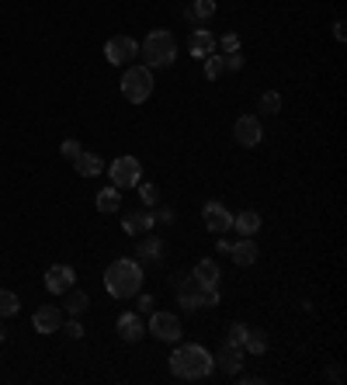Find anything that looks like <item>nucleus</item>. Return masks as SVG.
I'll return each mask as SVG.
<instances>
[{"mask_svg": "<svg viewBox=\"0 0 347 385\" xmlns=\"http://www.w3.org/2000/svg\"><path fill=\"white\" fill-rule=\"evenodd\" d=\"M260 111L264 115H278L281 111V94L278 91H264L260 94Z\"/></svg>", "mask_w": 347, "mask_h": 385, "instance_id": "cd10ccee", "label": "nucleus"}, {"mask_svg": "<svg viewBox=\"0 0 347 385\" xmlns=\"http://www.w3.org/2000/svg\"><path fill=\"white\" fill-rule=\"evenodd\" d=\"M4 337H8V330H4V326H0V343H4Z\"/></svg>", "mask_w": 347, "mask_h": 385, "instance_id": "a19ab883", "label": "nucleus"}, {"mask_svg": "<svg viewBox=\"0 0 347 385\" xmlns=\"http://www.w3.org/2000/svg\"><path fill=\"white\" fill-rule=\"evenodd\" d=\"M184 15H188V21H195V25H205V21L215 15V0H195V4H191Z\"/></svg>", "mask_w": 347, "mask_h": 385, "instance_id": "4be33fe9", "label": "nucleus"}, {"mask_svg": "<svg viewBox=\"0 0 347 385\" xmlns=\"http://www.w3.org/2000/svg\"><path fill=\"white\" fill-rule=\"evenodd\" d=\"M326 378H330V382H344V364H330V368H326Z\"/></svg>", "mask_w": 347, "mask_h": 385, "instance_id": "e433bc0d", "label": "nucleus"}, {"mask_svg": "<svg viewBox=\"0 0 347 385\" xmlns=\"http://www.w3.org/2000/svg\"><path fill=\"white\" fill-rule=\"evenodd\" d=\"M243 350H247V354H264V350H267V337H264L260 330H247Z\"/></svg>", "mask_w": 347, "mask_h": 385, "instance_id": "393cba45", "label": "nucleus"}, {"mask_svg": "<svg viewBox=\"0 0 347 385\" xmlns=\"http://www.w3.org/2000/svg\"><path fill=\"white\" fill-rule=\"evenodd\" d=\"M222 73H226V60H222V56H215V53H212V56H205V77H208V80H219Z\"/></svg>", "mask_w": 347, "mask_h": 385, "instance_id": "bb28decb", "label": "nucleus"}, {"mask_svg": "<svg viewBox=\"0 0 347 385\" xmlns=\"http://www.w3.org/2000/svg\"><path fill=\"white\" fill-rule=\"evenodd\" d=\"M215 364H219L226 375H240V368H243V347L226 340V343L219 347V357H215Z\"/></svg>", "mask_w": 347, "mask_h": 385, "instance_id": "ddd939ff", "label": "nucleus"}, {"mask_svg": "<svg viewBox=\"0 0 347 385\" xmlns=\"http://www.w3.org/2000/svg\"><path fill=\"white\" fill-rule=\"evenodd\" d=\"M333 35H337V42H344V39H347V25L337 21V25H333Z\"/></svg>", "mask_w": 347, "mask_h": 385, "instance_id": "4c0bfd02", "label": "nucleus"}, {"mask_svg": "<svg viewBox=\"0 0 347 385\" xmlns=\"http://www.w3.org/2000/svg\"><path fill=\"white\" fill-rule=\"evenodd\" d=\"M229 247H233V243H229V240H226V233H222V236H219V243H215V250H219V253H229Z\"/></svg>", "mask_w": 347, "mask_h": 385, "instance_id": "ea45409f", "label": "nucleus"}, {"mask_svg": "<svg viewBox=\"0 0 347 385\" xmlns=\"http://www.w3.org/2000/svg\"><path fill=\"white\" fill-rule=\"evenodd\" d=\"M212 53H215V35L205 32V28H198V32L191 35V56L205 60V56H212Z\"/></svg>", "mask_w": 347, "mask_h": 385, "instance_id": "a211bd4d", "label": "nucleus"}, {"mask_svg": "<svg viewBox=\"0 0 347 385\" xmlns=\"http://www.w3.org/2000/svg\"><path fill=\"white\" fill-rule=\"evenodd\" d=\"M105 56H108L112 66H129L139 56V42L132 35H112L108 46H105Z\"/></svg>", "mask_w": 347, "mask_h": 385, "instance_id": "0eeeda50", "label": "nucleus"}, {"mask_svg": "<svg viewBox=\"0 0 347 385\" xmlns=\"http://www.w3.org/2000/svg\"><path fill=\"white\" fill-rule=\"evenodd\" d=\"M222 60H226V70H233V73L243 70V53H240V49H236V53H226Z\"/></svg>", "mask_w": 347, "mask_h": 385, "instance_id": "2f4dec72", "label": "nucleus"}, {"mask_svg": "<svg viewBox=\"0 0 347 385\" xmlns=\"http://www.w3.org/2000/svg\"><path fill=\"white\" fill-rule=\"evenodd\" d=\"M219 49H222V53H236V49H240V39L229 32V35H222V39H219Z\"/></svg>", "mask_w": 347, "mask_h": 385, "instance_id": "72a5a7b5", "label": "nucleus"}, {"mask_svg": "<svg viewBox=\"0 0 347 385\" xmlns=\"http://www.w3.org/2000/svg\"><path fill=\"white\" fill-rule=\"evenodd\" d=\"M108 177H112V184L122 191V188H136L139 181H143V163L136 160V156H118L112 167H108Z\"/></svg>", "mask_w": 347, "mask_h": 385, "instance_id": "423d86ee", "label": "nucleus"}, {"mask_svg": "<svg viewBox=\"0 0 347 385\" xmlns=\"http://www.w3.org/2000/svg\"><path fill=\"white\" fill-rule=\"evenodd\" d=\"M191 274H195L202 285H219V278H222V274H219V264H215V260H208V257H205V260H198Z\"/></svg>", "mask_w": 347, "mask_h": 385, "instance_id": "5701e85b", "label": "nucleus"}, {"mask_svg": "<svg viewBox=\"0 0 347 385\" xmlns=\"http://www.w3.org/2000/svg\"><path fill=\"white\" fill-rule=\"evenodd\" d=\"M153 222H157V215H153L150 208H139V212H132V215H125V222H122V229H125L129 236H143V233H150V229H153Z\"/></svg>", "mask_w": 347, "mask_h": 385, "instance_id": "2eb2a0df", "label": "nucleus"}, {"mask_svg": "<svg viewBox=\"0 0 347 385\" xmlns=\"http://www.w3.org/2000/svg\"><path fill=\"white\" fill-rule=\"evenodd\" d=\"M73 167H77L80 177H98V174L105 170V160H101L98 153H80V156L73 160Z\"/></svg>", "mask_w": 347, "mask_h": 385, "instance_id": "6ab92c4d", "label": "nucleus"}, {"mask_svg": "<svg viewBox=\"0 0 347 385\" xmlns=\"http://www.w3.org/2000/svg\"><path fill=\"white\" fill-rule=\"evenodd\" d=\"M247 330H250V326H243V323H233V326H229V333H226V340L243 347V337H247Z\"/></svg>", "mask_w": 347, "mask_h": 385, "instance_id": "7c9ffc66", "label": "nucleus"}, {"mask_svg": "<svg viewBox=\"0 0 347 385\" xmlns=\"http://www.w3.org/2000/svg\"><path fill=\"white\" fill-rule=\"evenodd\" d=\"M136 298H139V312H153V309H157V302H153V295H143V292H139Z\"/></svg>", "mask_w": 347, "mask_h": 385, "instance_id": "f704fd0d", "label": "nucleus"}, {"mask_svg": "<svg viewBox=\"0 0 347 385\" xmlns=\"http://www.w3.org/2000/svg\"><path fill=\"white\" fill-rule=\"evenodd\" d=\"M32 326H35L39 333H56V330L63 326V309H60V305H42V309H35Z\"/></svg>", "mask_w": 347, "mask_h": 385, "instance_id": "f8f14e48", "label": "nucleus"}, {"mask_svg": "<svg viewBox=\"0 0 347 385\" xmlns=\"http://www.w3.org/2000/svg\"><path fill=\"white\" fill-rule=\"evenodd\" d=\"M118 337H122V340H129V343L143 340V337H146L143 319H139V316H132V312H122V316H118Z\"/></svg>", "mask_w": 347, "mask_h": 385, "instance_id": "dca6fc26", "label": "nucleus"}, {"mask_svg": "<svg viewBox=\"0 0 347 385\" xmlns=\"http://www.w3.org/2000/svg\"><path fill=\"white\" fill-rule=\"evenodd\" d=\"M233 136H236V143L240 146H257L260 143V118H253V115H243V118H236V125H233Z\"/></svg>", "mask_w": 347, "mask_h": 385, "instance_id": "9b49d317", "label": "nucleus"}, {"mask_svg": "<svg viewBox=\"0 0 347 385\" xmlns=\"http://www.w3.org/2000/svg\"><path fill=\"white\" fill-rule=\"evenodd\" d=\"M60 330H63V333H70V337H73V340H80V337H84V326H80V319H77V316H73V319H70V323H63V326H60Z\"/></svg>", "mask_w": 347, "mask_h": 385, "instance_id": "473e14b6", "label": "nucleus"}, {"mask_svg": "<svg viewBox=\"0 0 347 385\" xmlns=\"http://www.w3.org/2000/svg\"><path fill=\"white\" fill-rule=\"evenodd\" d=\"M233 229H236L240 236H253V233L260 229V215H257L253 208H247V212L233 215Z\"/></svg>", "mask_w": 347, "mask_h": 385, "instance_id": "aec40b11", "label": "nucleus"}, {"mask_svg": "<svg viewBox=\"0 0 347 385\" xmlns=\"http://www.w3.org/2000/svg\"><path fill=\"white\" fill-rule=\"evenodd\" d=\"M63 309H66L70 316H77V319H80V316L91 309V298H87V292H73V288H70V292H66V305H63Z\"/></svg>", "mask_w": 347, "mask_h": 385, "instance_id": "b1692460", "label": "nucleus"}, {"mask_svg": "<svg viewBox=\"0 0 347 385\" xmlns=\"http://www.w3.org/2000/svg\"><path fill=\"white\" fill-rule=\"evenodd\" d=\"M136 188H139V198H143V205H146V208H153V205L160 202V195H157V188H153V184H143V181H139Z\"/></svg>", "mask_w": 347, "mask_h": 385, "instance_id": "c85d7f7f", "label": "nucleus"}, {"mask_svg": "<svg viewBox=\"0 0 347 385\" xmlns=\"http://www.w3.org/2000/svg\"><path fill=\"white\" fill-rule=\"evenodd\" d=\"M105 288L112 298H132L143 292V264L132 257H118L112 260V267L105 271Z\"/></svg>", "mask_w": 347, "mask_h": 385, "instance_id": "f257e3e1", "label": "nucleus"}, {"mask_svg": "<svg viewBox=\"0 0 347 385\" xmlns=\"http://www.w3.org/2000/svg\"><path fill=\"white\" fill-rule=\"evenodd\" d=\"M177 302H181V309H188V312H195V309H208V305H219V288L215 285H202L195 274L177 288Z\"/></svg>", "mask_w": 347, "mask_h": 385, "instance_id": "20e7f679", "label": "nucleus"}, {"mask_svg": "<svg viewBox=\"0 0 347 385\" xmlns=\"http://www.w3.org/2000/svg\"><path fill=\"white\" fill-rule=\"evenodd\" d=\"M18 309H21V298L8 288H0V316H15Z\"/></svg>", "mask_w": 347, "mask_h": 385, "instance_id": "a878e982", "label": "nucleus"}, {"mask_svg": "<svg viewBox=\"0 0 347 385\" xmlns=\"http://www.w3.org/2000/svg\"><path fill=\"white\" fill-rule=\"evenodd\" d=\"M212 368H215V357L202 343H184L170 354V371L184 382H202L212 375Z\"/></svg>", "mask_w": 347, "mask_h": 385, "instance_id": "f03ea898", "label": "nucleus"}, {"mask_svg": "<svg viewBox=\"0 0 347 385\" xmlns=\"http://www.w3.org/2000/svg\"><path fill=\"white\" fill-rule=\"evenodd\" d=\"M229 257H233V264H236V267H250V264L260 257V247H257L250 236H243L240 243H233V247H229Z\"/></svg>", "mask_w": 347, "mask_h": 385, "instance_id": "4468645a", "label": "nucleus"}, {"mask_svg": "<svg viewBox=\"0 0 347 385\" xmlns=\"http://www.w3.org/2000/svg\"><path fill=\"white\" fill-rule=\"evenodd\" d=\"M184 281H188V274H184V271H177V274H174V278H170V288H174V292H177V288H181V285H184Z\"/></svg>", "mask_w": 347, "mask_h": 385, "instance_id": "58836bf2", "label": "nucleus"}, {"mask_svg": "<svg viewBox=\"0 0 347 385\" xmlns=\"http://www.w3.org/2000/svg\"><path fill=\"white\" fill-rule=\"evenodd\" d=\"M136 260L146 267V264H160L163 260V243L157 240V236H146L143 243H139V250H136Z\"/></svg>", "mask_w": 347, "mask_h": 385, "instance_id": "f3484780", "label": "nucleus"}, {"mask_svg": "<svg viewBox=\"0 0 347 385\" xmlns=\"http://www.w3.org/2000/svg\"><path fill=\"white\" fill-rule=\"evenodd\" d=\"M122 94H125V101L143 105L153 94V73H150V66H129L125 77H122Z\"/></svg>", "mask_w": 347, "mask_h": 385, "instance_id": "39448f33", "label": "nucleus"}, {"mask_svg": "<svg viewBox=\"0 0 347 385\" xmlns=\"http://www.w3.org/2000/svg\"><path fill=\"white\" fill-rule=\"evenodd\" d=\"M157 222H163V226H167V222H174V208H170V205H160V212H157Z\"/></svg>", "mask_w": 347, "mask_h": 385, "instance_id": "c9c22d12", "label": "nucleus"}, {"mask_svg": "<svg viewBox=\"0 0 347 385\" xmlns=\"http://www.w3.org/2000/svg\"><path fill=\"white\" fill-rule=\"evenodd\" d=\"M94 205H98V212H118L122 208V195H118V188L112 184V188H105V191H98V198H94Z\"/></svg>", "mask_w": 347, "mask_h": 385, "instance_id": "412c9836", "label": "nucleus"}, {"mask_svg": "<svg viewBox=\"0 0 347 385\" xmlns=\"http://www.w3.org/2000/svg\"><path fill=\"white\" fill-rule=\"evenodd\" d=\"M60 153H63V156H66V160L73 163V160H77V156H80L84 150H80V143H77V139H63V146H60Z\"/></svg>", "mask_w": 347, "mask_h": 385, "instance_id": "c756f323", "label": "nucleus"}, {"mask_svg": "<svg viewBox=\"0 0 347 385\" xmlns=\"http://www.w3.org/2000/svg\"><path fill=\"white\" fill-rule=\"evenodd\" d=\"M202 219H205V229L215 233V236H222V233L233 229V212H229L226 205H219V202H208V205L202 208Z\"/></svg>", "mask_w": 347, "mask_h": 385, "instance_id": "1a4fd4ad", "label": "nucleus"}, {"mask_svg": "<svg viewBox=\"0 0 347 385\" xmlns=\"http://www.w3.org/2000/svg\"><path fill=\"white\" fill-rule=\"evenodd\" d=\"M73 281H77V274H73L70 264H53V267L46 271V288H49V295H66V292L73 288Z\"/></svg>", "mask_w": 347, "mask_h": 385, "instance_id": "9d476101", "label": "nucleus"}, {"mask_svg": "<svg viewBox=\"0 0 347 385\" xmlns=\"http://www.w3.org/2000/svg\"><path fill=\"white\" fill-rule=\"evenodd\" d=\"M153 319H150V333L157 337V340H163V343H177L181 340V319L174 316V312H150Z\"/></svg>", "mask_w": 347, "mask_h": 385, "instance_id": "6e6552de", "label": "nucleus"}, {"mask_svg": "<svg viewBox=\"0 0 347 385\" xmlns=\"http://www.w3.org/2000/svg\"><path fill=\"white\" fill-rule=\"evenodd\" d=\"M139 53L146 56V66H174V60H177V39L170 32L157 28V32L146 35V42L139 46Z\"/></svg>", "mask_w": 347, "mask_h": 385, "instance_id": "7ed1b4c3", "label": "nucleus"}]
</instances>
